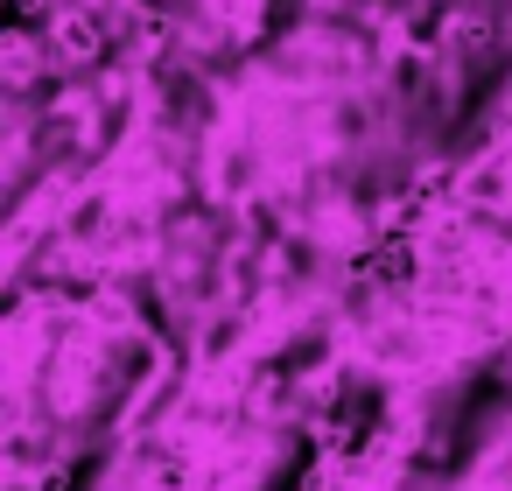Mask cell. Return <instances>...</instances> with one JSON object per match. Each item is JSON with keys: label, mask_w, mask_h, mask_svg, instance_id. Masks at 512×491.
<instances>
[{"label": "cell", "mask_w": 512, "mask_h": 491, "mask_svg": "<svg viewBox=\"0 0 512 491\" xmlns=\"http://www.w3.org/2000/svg\"><path fill=\"white\" fill-rule=\"evenodd\" d=\"M295 15H330V22H365V29H400V36H442V43H491V50H505V36H512L505 0H295Z\"/></svg>", "instance_id": "6da1fadb"}]
</instances>
